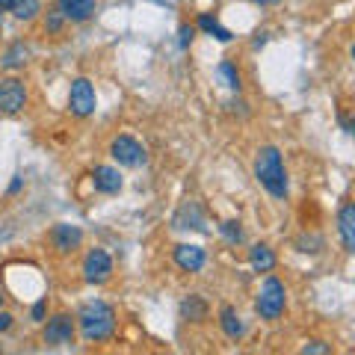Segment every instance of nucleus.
<instances>
[{"mask_svg": "<svg viewBox=\"0 0 355 355\" xmlns=\"http://www.w3.org/2000/svg\"><path fill=\"white\" fill-rule=\"evenodd\" d=\"M254 178L272 198L284 202L287 193H291V181H287V169L282 160V151L275 146H263L254 157Z\"/></svg>", "mask_w": 355, "mask_h": 355, "instance_id": "obj_1", "label": "nucleus"}, {"mask_svg": "<svg viewBox=\"0 0 355 355\" xmlns=\"http://www.w3.org/2000/svg\"><path fill=\"white\" fill-rule=\"evenodd\" d=\"M77 326H80V335L86 343H101L107 338H113L116 311H113V305H107L104 299L83 302L80 311H77Z\"/></svg>", "mask_w": 355, "mask_h": 355, "instance_id": "obj_2", "label": "nucleus"}, {"mask_svg": "<svg viewBox=\"0 0 355 355\" xmlns=\"http://www.w3.org/2000/svg\"><path fill=\"white\" fill-rule=\"evenodd\" d=\"M284 305H287V287L282 279H275V275H266L258 296H254V311H258L261 320H279L284 314Z\"/></svg>", "mask_w": 355, "mask_h": 355, "instance_id": "obj_3", "label": "nucleus"}, {"mask_svg": "<svg viewBox=\"0 0 355 355\" xmlns=\"http://www.w3.org/2000/svg\"><path fill=\"white\" fill-rule=\"evenodd\" d=\"M98 107V95H95V86L89 77H74L71 89H69V110L71 116L77 119H89Z\"/></svg>", "mask_w": 355, "mask_h": 355, "instance_id": "obj_4", "label": "nucleus"}, {"mask_svg": "<svg viewBox=\"0 0 355 355\" xmlns=\"http://www.w3.org/2000/svg\"><path fill=\"white\" fill-rule=\"evenodd\" d=\"M110 157H113L119 166H125V169H139V166H146L148 154L133 137L121 133V137H116L113 142H110Z\"/></svg>", "mask_w": 355, "mask_h": 355, "instance_id": "obj_5", "label": "nucleus"}, {"mask_svg": "<svg viewBox=\"0 0 355 355\" xmlns=\"http://www.w3.org/2000/svg\"><path fill=\"white\" fill-rule=\"evenodd\" d=\"M83 279L86 284H95V287L107 284L113 279V258L104 249H89L83 258Z\"/></svg>", "mask_w": 355, "mask_h": 355, "instance_id": "obj_6", "label": "nucleus"}, {"mask_svg": "<svg viewBox=\"0 0 355 355\" xmlns=\"http://www.w3.org/2000/svg\"><path fill=\"white\" fill-rule=\"evenodd\" d=\"M27 107V86L18 77H0V113L15 116Z\"/></svg>", "mask_w": 355, "mask_h": 355, "instance_id": "obj_7", "label": "nucleus"}, {"mask_svg": "<svg viewBox=\"0 0 355 355\" xmlns=\"http://www.w3.org/2000/svg\"><path fill=\"white\" fill-rule=\"evenodd\" d=\"M77 331V317L71 314H53L44 326V343L48 347H69Z\"/></svg>", "mask_w": 355, "mask_h": 355, "instance_id": "obj_8", "label": "nucleus"}, {"mask_svg": "<svg viewBox=\"0 0 355 355\" xmlns=\"http://www.w3.org/2000/svg\"><path fill=\"white\" fill-rule=\"evenodd\" d=\"M175 263L178 270L184 272H202L205 263H207V252L202 246H196V243H181V246H175Z\"/></svg>", "mask_w": 355, "mask_h": 355, "instance_id": "obj_9", "label": "nucleus"}, {"mask_svg": "<svg viewBox=\"0 0 355 355\" xmlns=\"http://www.w3.org/2000/svg\"><path fill=\"white\" fill-rule=\"evenodd\" d=\"M51 243L60 254H71V252L80 249L83 231L77 225H69V222H60V225H53V231H51Z\"/></svg>", "mask_w": 355, "mask_h": 355, "instance_id": "obj_10", "label": "nucleus"}, {"mask_svg": "<svg viewBox=\"0 0 355 355\" xmlns=\"http://www.w3.org/2000/svg\"><path fill=\"white\" fill-rule=\"evenodd\" d=\"M338 234H340L343 249H347L349 254H355V202L340 205V210H338Z\"/></svg>", "mask_w": 355, "mask_h": 355, "instance_id": "obj_11", "label": "nucleus"}, {"mask_svg": "<svg viewBox=\"0 0 355 355\" xmlns=\"http://www.w3.org/2000/svg\"><path fill=\"white\" fill-rule=\"evenodd\" d=\"M57 9L71 24H83L95 15V0H57Z\"/></svg>", "mask_w": 355, "mask_h": 355, "instance_id": "obj_12", "label": "nucleus"}, {"mask_svg": "<svg viewBox=\"0 0 355 355\" xmlns=\"http://www.w3.org/2000/svg\"><path fill=\"white\" fill-rule=\"evenodd\" d=\"M92 184H95V193H104V196H116L121 190V175L116 166H95L92 172Z\"/></svg>", "mask_w": 355, "mask_h": 355, "instance_id": "obj_13", "label": "nucleus"}, {"mask_svg": "<svg viewBox=\"0 0 355 355\" xmlns=\"http://www.w3.org/2000/svg\"><path fill=\"white\" fill-rule=\"evenodd\" d=\"M172 222H175V228H181V231H184V228H193V231H202V234L207 231L205 214H202V207H198L196 202H184Z\"/></svg>", "mask_w": 355, "mask_h": 355, "instance_id": "obj_14", "label": "nucleus"}, {"mask_svg": "<svg viewBox=\"0 0 355 355\" xmlns=\"http://www.w3.org/2000/svg\"><path fill=\"white\" fill-rule=\"evenodd\" d=\"M219 329H222V335H225L228 340H240L243 335H246V323L240 320L234 305H222L219 308Z\"/></svg>", "mask_w": 355, "mask_h": 355, "instance_id": "obj_15", "label": "nucleus"}, {"mask_svg": "<svg viewBox=\"0 0 355 355\" xmlns=\"http://www.w3.org/2000/svg\"><path fill=\"white\" fill-rule=\"evenodd\" d=\"M181 320H187V323H202V320H207V302L198 293H190L181 299Z\"/></svg>", "mask_w": 355, "mask_h": 355, "instance_id": "obj_16", "label": "nucleus"}, {"mask_svg": "<svg viewBox=\"0 0 355 355\" xmlns=\"http://www.w3.org/2000/svg\"><path fill=\"white\" fill-rule=\"evenodd\" d=\"M249 263L254 272H272L275 270V252L266 243H254L249 249Z\"/></svg>", "mask_w": 355, "mask_h": 355, "instance_id": "obj_17", "label": "nucleus"}, {"mask_svg": "<svg viewBox=\"0 0 355 355\" xmlns=\"http://www.w3.org/2000/svg\"><path fill=\"white\" fill-rule=\"evenodd\" d=\"M30 60V48L24 42H15V44H9V48L3 51V57H0V65L9 71H15V69H24Z\"/></svg>", "mask_w": 355, "mask_h": 355, "instance_id": "obj_18", "label": "nucleus"}, {"mask_svg": "<svg viewBox=\"0 0 355 355\" xmlns=\"http://www.w3.org/2000/svg\"><path fill=\"white\" fill-rule=\"evenodd\" d=\"M216 77H219V83L225 86V89H231V92H240V71H237V65L231 62V60H222L219 65H216Z\"/></svg>", "mask_w": 355, "mask_h": 355, "instance_id": "obj_19", "label": "nucleus"}, {"mask_svg": "<svg viewBox=\"0 0 355 355\" xmlns=\"http://www.w3.org/2000/svg\"><path fill=\"white\" fill-rule=\"evenodd\" d=\"M198 30L207 33V36H214V39H219V42H231V39H234V36H231V30H225L214 15H207V12L198 15Z\"/></svg>", "mask_w": 355, "mask_h": 355, "instance_id": "obj_20", "label": "nucleus"}, {"mask_svg": "<svg viewBox=\"0 0 355 355\" xmlns=\"http://www.w3.org/2000/svg\"><path fill=\"white\" fill-rule=\"evenodd\" d=\"M18 21H33L42 12V3L39 0H12V9H9Z\"/></svg>", "mask_w": 355, "mask_h": 355, "instance_id": "obj_21", "label": "nucleus"}, {"mask_svg": "<svg viewBox=\"0 0 355 355\" xmlns=\"http://www.w3.org/2000/svg\"><path fill=\"white\" fill-rule=\"evenodd\" d=\"M219 234L225 237V243H231V246H240V243L246 240V234H243V225H240L237 219H225V222H222Z\"/></svg>", "mask_w": 355, "mask_h": 355, "instance_id": "obj_22", "label": "nucleus"}, {"mask_svg": "<svg viewBox=\"0 0 355 355\" xmlns=\"http://www.w3.org/2000/svg\"><path fill=\"white\" fill-rule=\"evenodd\" d=\"M62 27H65V15L60 12V9L48 12V18H44V30H48L51 36H57V33H62Z\"/></svg>", "mask_w": 355, "mask_h": 355, "instance_id": "obj_23", "label": "nucleus"}, {"mask_svg": "<svg viewBox=\"0 0 355 355\" xmlns=\"http://www.w3.org/2000/svg\"><path fill=\"white\" fill-rule=\"evenodd\" d=\"M193 39H196V27L193 24H181V30H178V48L187 51L193 44Z\"/></svg>", "mask_w": 355, "mask_h": 355, "instance_id": "obj_24", "label": "nucleus"}, {"mask_svg": "<svg viewBox=\"0 0 355 355\" xmlns=\"http://www.w3.org/2000/svg\"><path fill=\"white\" fill-rule=\"evenodd\" d=\"M44 314H48V299H39V302L30 308V317H33V323H44Z\"/></svg>", "mask_w": 355, "mask_h": 355, "instance_id": "obj_25", "label": "nucleus"}, {"mask_svg": "<svg viewBox=\"0 0 355 355\" xmlns=\"http://www.w3.org/2000/svg\"><path fill=\"white\" fill-rule=\"evenodd\" d=\"M338 121H340L343 133H349V137H355V116H349V113H338Z\"/></svg>", "mask_w": 355, "mask_h": 355, "instance_id": "obj_26", "label": "nucleus"}, {"mask_svg": "<svg viewBox=\"0 0 355 355\" xmlns=\"http://www.w3.org/2000/svg\"><path fill=\"white\" fill-rule=\"evenodd\" d=\"M302 352H305V355H308V352H314V355H326V352H329V347H326L323 340H311V343H305V347H302Z\"/></svg>", "mask_w": 355, "mask_h": 355, "instance_id": "obj_27", "label": "nucleus"}, {"mask_svg": "<svg viewBox=\"0 0 355 355\" xmlns=\"http://www.w3.org/2000/svg\"><path fill=\"white\" fill-rule=\"evenodd\" d=\"M12 326H15V317L9 311H0V331H9Z\"/></svg>", "mask_w": 355, "mask_h": 355, "instance_id": "obj_28", "label": "nucleus"}, {"mask_svg": "<svg viewBox=\"0 0 355 355\" xmlns=\"http://www.w3.org/2000/svg\"><path fill=\"white\" fill-rule=\"evenodd\" d=\"M21 187H24V178H21V175H15V178H12V184H9V196L21 193Z\"/></svg>", "mask_w": 355, "mask_h": 355, "instance_id": "obj_29", "label": "nucleus"}, {"mask_svg": "<svg viewBox=\"0 0 355 355\" xmlns=\"http://www.w3.org/2000/svg\"><path fill=\"white\" fill-rule=\"evenodd\" d=\"M12 9V0H0V12H9Z\"/></svg>", "mask_w": 355, "mask_h": 355, "instance_id": "obj_30", "label": "nucleus"}, {"mask_svg": "<svg viewBox=\"0 0 355 355\" xmlns=\"http://www.w3.org/2000/svg\"><path fill=\"white\" fill-rule=\"evenodd\" d=\"M254 3H261V6H272V3H279V0H254Z\"/></svg>", "mask_w": 355, "mask_h": 355, "instance_id": "obj_31", "label": "nucleus"}, {"mask_svg": "<svg viewBox=\"0 0 355 355\" xmlns=\"http://www.w3.org/2000/svg\"><path fill=\"white\" fill-rule=\"evenodd\" d=\"M3 299H6V296H3V287H0V305H3Z\"/></svg>", "mask_w": 355, "mask_h": 355, "instance_id": "obj_32", "label": "nucleus"}, {"mask_svg": "<svg viewBox=\"0 0 355 355\" xmlns=\"http://www.w3.org/2000/svg\"><path fill=\"white\" fill-rule=\"evenodd\" d=\"M349 53H352V60H355V44H352V51H349Z\"/></svg>", "mask_w": 355, "mask_h": 355, "instance_id": "obj_33", "label": "nucleus"}]
</instances>
